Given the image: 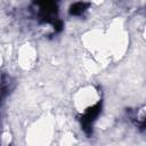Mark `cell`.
I'll list each match as a JSON object with an SVG mask.
<instances>
[{
    "instance_id": "cell-1",
    "label": "cell",
    "mask_w": 146,
    "mask_h": 146,
    "mask_svg": "<svg viewBox=\"0 0 146 146\" xmlns=\"http://www.w3.org/2000/svg\"><path fill=\"white\" fill-rule=\"evenodd\" d=\"M39 7V18L42 23H50L55 24L59 18H57V5L51 1H43V2H35Z\"/></svg>"
},
{
    "instance_id": "cell-2",
    "label": "cell",
    "mask_w": 146,
    "mask_h": 146,
    "mask_svg": "<svg viewBox=\"0 0 146 146\" xmlns=\"http://www.w3.org/2000/svg\"><path fill=\"white\" fill-rule=\"evenodd\" d=\"M102 111V102H98L96 105L89 107L86 113L80 117V122H81V127H82V130L88 135L90 136L92 133V124L95 122V120L97 119V116L99 115Z\"/></svg>"
},
{
    "instance_id": "cell-3",
    "label": "cell",
    "mask_w": 146,
    "mask_h": 146,
    "mask_svg": "<svg viewBox=\"0 0 146 146\" xmlns=\"http://www.w3.org/2000/svg\"><path fill=\"white\" fill-rule=\"evenodd\" d=\"M15 87V82L10 76H7L5 73H2V79H1V96L2 99H5L6 95L9 94Z\"/></svg>"
},
{
    "instance_id": "cell-4",
    "label": "cell",
    "mask_w": 146,
    "mask_h": 146,
    "mask_svg": "<svg viewBox=\"0 0 146 146\" xmlns=\"http://www.w3.org/2000/svg\"><path fill=\"white\" fill-rule=\"evenodd\" d=\"M88 7H89V3H87V2H74L70 7V15L80 16L86 11V9Z\"/></svg>"
}]
</instances>
